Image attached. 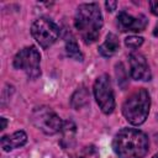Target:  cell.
<instances>
[{
  "instance_id": "1",
  "label": "cell",
  "mask_w": 158,
  "mask_h": 158,
  "mask_svg": "<svg viewBox=\"0 0 158 158\" xmlns=\"http://www.w3.org/2000/svg\"><path fill=\"white\" fill-rule=\"evenodd\" d=\"M148 148L147 135L137 128H121L112 139V149L118 158H143Z\"/></svg>"
},
{
  "instance_id": "2",
  "label": "cell",
  "mask_w": 158,
  "mask_h": 158,
  "mask_svg": "<svg viewBox=\"0 0 158 158\" xmlns=\"http://www.w3.org/2000/svg\"><path fill=\"white\" fill-rule=\"evenodd\" d=\"M102 25V15L96 2L81 4L78 6L74 16V27L85 44H91L99 38Z\"/></svg>"
},
{
  "instance_id": "3",
  "label": "cell",
  "mask_w": 158,
  "mask_h": 158,
  "mask_svg": "<svg viewBox=\"0 0 158 158\" xmlns=\"http://www.w3.org/2000/svg\"><path fill=\"white\" fill-rule=\"evenodd\" d=\"M151 96L144 88H139L131 93L122 104V115L135 126L142 125L149 114Z\"/></svg>"
},
{
  "instance_id": "4",
  "label": "cell",
  "mask_w": 158,
  "mask_h": 158,
  "mask_svg": "<svg viewBox=\"0 0 158 158\" xmlns=\"http://www.w3.org/2000/svg\"><path fill=\"white\" fill-rule=\"evenodd\" d=\"M31 121L36 128L44 135H56L62 131L63 121L56 114V111L46 105L37 106L31 112Z\"/></svg>"
},
{
  "instance_id": "5",
  "label": "cell",
  "mask_w": 158,
  "mask_h": 158,
  "mask_svg": "<svg viewBox=\"0 0 158 158\" xmlns=\"http://www.w3.org/2000/svg\"><path fill=\"white\" fill-rule=\"evenodd\" d=\"M41 54L35 46H28L20 49L14 58V68L23 70L28 79H37L41 75Z\"/></svg>"
},
{
  "instance_id": "6",
  "label": "cell",
  "mask_w": 158,
  "mask_h": 158,
  "mask_svg": "<svg viewBox=\"0 0 158 158\" xmlns=\"http://www.w3.org/2000/svg\"><path fill=\"white\" fill-rule=\"evenodd\" d=\"M60 30L58 25L48 17H40L31 26V35L42 48L51 47L59 37Z\"/></svg>"
},
{
  "instance_id": "7",
  "label": "cell",
  "mask_w": 158,
  "mask_h": 158,
  "mask_svg": "<svg viewBox=\"0 0 158 158\" xmlns=\"http://www.w3.org/2000/svg\"><path fill=\"white\" fill-rule=\"evenodd\" d=\"M93 91L100 110L106 115L112 114V111L115 110V95L110 77L107 74H101L96 78Z\"/></svg>"
},
{
  "instance_id": "8",
  "label": "cell",
  "mask_w": 158,
  "mask_h": 158,
  "mask_svg": "<svg viewBox=\"0 0 158 158\" xmlns=\"http://www.w3.org/2000/svg\"><path fill=\"white\" fill-rule=\"evenodd\" d=\"M130 59V74L131 78L139 81H148L152 78L149 65L143 54L138 52H132L128 57Z\"/></svg>"
},
{
  "instance_id": "9",
  "label": "cell",
  "mask_w": 158,
  "mask_h": 158,
  "mask_svg": "<svg viewBox=\"0 0 158 158\" xmlns=\"http://www.w3.org/2000/svg\"><path fill=\"white\" fill-rule=\"evenodd\" d=\"M147 19L144 15H139L135 17L126 11H120L117 14V26L122 32H142L147 27Z\"/></svg>"
},
{
  "instance_id": "10",
  "label": "cell",
  "mask_w": 158,
  "mask_h": 158,
  "mask_svg": "<svg viewBox=\"0 0 158 158\" xmlns=\"http://www.w3.org/2000/svg\"><path fill=\"white\" fill-rule=\"evenodd\" d=\"M27 142V135L23 131H16L11 135L7 136H2L1 137V148L4 152H10L12 149L20 148L22 146H25Z\"/></svg>"
},
{
  "instance_id": "11",
  "label": "cell",
  "mask_w": 158,
  "mask_h": 158,
  "mask_svg": "<svg viewBox=\"0 0 158 158\" xmlns=\"http://www.w3.org/2000/svg\"><path fill=\"white\" fill-rule=\"evenodd\" d=\"M62 139L60 144L64 149H70L75 143V133H77V126L72 120H67L63 122L62 127Z\"/></svg>"
},
{
  "instance_id": "12",
  "label": "cell",
  "mask_w": 158,
  "mask_h": 158,
  "mask_svg": "<svg viewBox=\"0 0 158 158\" xmlns=\"http://www.w3.org/2000/svg\"><path fill=\"white\" fill-rule=\"evenodd\" d=\"M120 49V41H118V37L110 32L106 35V38L104 41V43H101L99 46V53L102 56V57H112L114 54H116Z\"/></svg>"
},
{
  "instance_id": "13",
  "label": "cell",
  "mask_w": 158,
  "mask_h": 158,
  "mask_svg": "<svg viewBox=\"0 0 158 158\" xmlns=\"http://www.w3.org/2000/svg\"><path fill=\"white\" fill-rule=\"evenodd\" d=\"M89 99H90L89 90L85 86H80L73 93V95L70 98V105L75 110L83 109L84 106H86L89 104Z\"/></svg>"
},
{
  "instance_id": "14",
  "label": "cell",
  "mask_w": 158,
  "mask_h": 158,
  "mask_svg": "<svg viewBox=\"0 0 158 158\" xmlns=\"http://www.w3.org/2000/svg\"><path fill=\"white\" fill-rule=\"evenodd\" d=\"M65 52H67V56L72 59H75V60H79V62H83V59H84V56H83L81 51L79 49L78 42L74 40V37H70V38L67 40Z\"/></svg>"
},
{
  "instance_id": "15",
  "label": "cell",
  "mask_w": 158,
  "mask_h": 158,
  "mask_svg": "<svg viewBox=\"0 0 158 158\" xmlns=\"http://www.w3.org/2000/svg\"><path fill=\"white\" fill-rule=\"evenodd\" d=\"M125 44L131 49H137L143 44V37L139 36H128L125 38Z\"/></svg>"
},
{
  "instance_id": "16",
  "label": "cell",
  "mask_w": 158,
  "mask_h": 158,
  "mask_svg": "<svg viewBox=\"0 0 158 158\" xmlns=\"http://www.w3.org/2000/svg\"><path fill=\"white\" fill-rule=\"evenodd\" d=\"M148 5H149V9H151V12L154 16H158V1H149Z\"/></svg>"
},
{
  "instance_id": "17",
  "label": "cell",
  "mask_w": 158,
  "mask_h": 158,
  "mask_svg": "<svg viewBox=\"0 0 158 158\" xmlns=\"http://www.w3.org/2000/svg\"><path fill=\"white\" fill-rule=\"evenodd\" d=\"M105 7H106V10L107 11H110V12H112L114 10H116V7H117V1H106L105 2Z\"/></svg>"
},
{
  "instance_id": "18",
  "label": "cell",
  "mask_w": 158,
  "mask_h": 158,
  "mask_svg": "<svg viewBox=\"0 0 158 158\" xmlns=\"http://www.w3.org/2000/svg\"><path fill=\"white\" fill-rule=\"evenodd\" d=\"M0 121H1V127H0V130H5V128H6V125H7V120H6L5 117H1Z\"/></svg>"
},
{
  "instance_id": "19",
  "label": "cell",
  "mask_w": 158,
  "mask_h": 158,
  "mask_svg": "<svg viewBox=\"0 0 158 158\" xmlns=\"http://www.w3.org/2000/svg\"><path fill=\"white\" fill-rule=\"evenodd\" d=\"M153 33H154V36H157V37H158V23H157V26H156V28H154V32H153Z\"/></svg>"
},
{
  "instance_id": "20",
  "label": "cell",
  "mask_w": 158,
  "mask_h": 158,
  "mask_svg": "<svg viewBox=\"0 0 158 158\" xmlns=\"http://www.w3.org/2000/svg\"><path fill=\"white\" fill-rule=\"evenodd\" d=\"M152 158H158V153H157V154H154V156H153Z\"/></svg>"
},
{
  "instance_id": "21",
  "label": "cell",
  "mask_w": 158,
  "mask_h": 158,
  "mask_svg": "<svg viewBox=\"0 0 158 158\" xmlns=\"http://www.w3.org/2000/svg\"><path fill=\"white\" fill-rule=\"evenodd\" d=\"M78 158H84V157H78Z\"/></svg>"
}]
</instances>
